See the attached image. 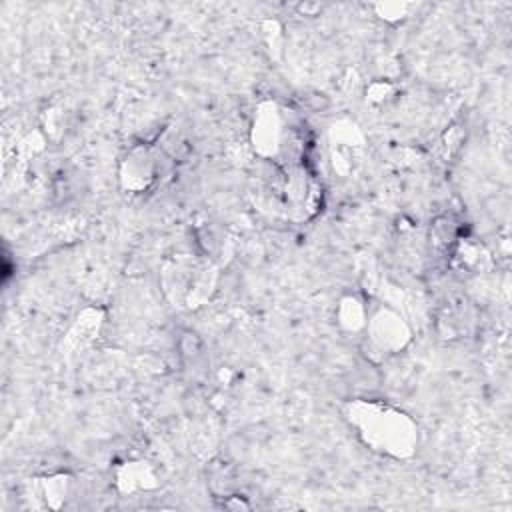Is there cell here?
<instances>
[{
	"label": "cell",
	"mask_w": 512,
	"mask_h": 512,
	"mask_svg": "<svg viewBox=\"0 0 512 512\" xmlns=\"http://www.w3.org/2000/svg\"><path fill=\"white\" fill-rule=\"evenodd\" d=\"M368 342L382 354L400 352L410 342V328L390 308H380L366 322Z\"/></svg>",
	"instance_id": "5"
},
{
	"label": "cell",
	"mask_w": 512,
	"mask_h": 512,
	"mask_svg": "<svg viewBox=\"0 0 512 512\" xmlns=\"http://www.w3.org/2000/svg\"><path fill=\"white\" fill-rule=\"evenodd\" d=\"M162 286L174 306H202L214 290V268L188 256L176 258L164 268Z\"/></svg>",
	"instance_id": "2"
},
{
	"label": "cell",
	"mask_w": 512,
	"mask_h": 512,
	"mask_svg": "<svg viewBox=\"0 0 512 512\" xmlns=\"http://www.w3.org/2000/svg\"><path fill=\"white\" fill-rule=\"evenodd\" d=\"M158 172L160 162L156 152L146 146H136L124 156L120 164V182L124 190L138 194L148 190L156 182Z\"/></svg>",
	"instance_id": "6"
},
{
	"label": "cell",
	"mask_w": 512,
	"mask_h": 512,
	"mask_svg": "<svg viewBox=\"0 0 512 512\" xmlns=\"http://www.w3.org/2000/svg\"><path fill=\"white\" fill-rule=\"evenodd\" d=\"M330 160L338 174L348 176L362 162L364 136L352 122H336L328 134Z\"/></svg>",
	"instance_id": "4"
},
{
	"label": "cell",
	"mask_w": 512,
	"mask_h": 512,
	"mask_svg": "<svg viewBox=\"0 0 512 512\" xmlns=\"http://www.w3.org/2000/svg\"><path fill=\"white\" fill-rule=\"evenodd\" d=\"M288 138L282 110L274 102H266L258 108L252 124V144L262 158H274L284 150Z\"/></svg>",
	"instance_id": "3"
},
{
	"label": "cell",
	"mask_w": 512,
	"mask_h": 512,
	"mask_svg": "<svg viewBox=\"0 0 512 512\" xmlns=\"http://www.w3.org/2000/svg\"><path fill=\"white\" fill-rule=\"evenodd\" d=\"M346 418L358 430L360 440L376 452L408 458L416 450V424L398 408L382 402L356 400L346 406Z\"/></svg>",
	"instance_id": "1"
},
{
	"label": "cell",
	"mask_w": 512,
	"mask_h": 512,
	"mask_svg": "<svg viewBox=\"0 0 512 512\" xmlns=\"http://www.w3.org/2000/svg\"><path fill=\"white\" fill-rule=\"evenodd\" d=\"M158 484L154 470L146 462H130L118 472V486L122 492L148 490Z\"/></svg>",
	"instance_id": "7"
},
{
	"label": "cell",
	"mask_w": 512,
	"mask_h": 512,
	"mask_svg": "<svg viewBox=\"0 0 512 512\" xmlns=\"http://www.w3.org/2000/svg\"><path fill=\"white\" fill-rule=\"evenodd\" d=\"M408 8H410L408 4H388V6H378V10H380L382 14H386V16H384L386 20H400V18H404Z\"/></svg>",
	"instance_id": "9"
},
{
	"label": "cell",
	"mask_w": 512,
	"mask_h": 512,
	"mask_svg": "<svg viewBox=\"0 0 512 512\" xmlns=\"http://www.w3.org/2000/svg\"><path fill=\"white\" fill-rule=\"evenodd\" d=\"M366 322H368V314H366V308H364V302L356 296H346L340 300V306H338V324L344 328V330H362L366 328Z\"/></svg>",
	"instance_id": "8"
}]
</instances>
